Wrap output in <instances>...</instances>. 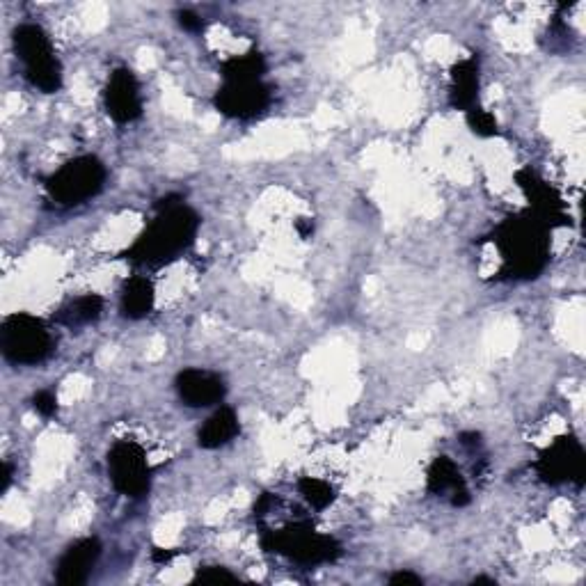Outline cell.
Returning a JSON list of instances; mask_svg holds the SVG:
<instances>
[{
    "label": "cell",
    "mask_w": 586,
    "mask_h": 586,
    "mask_svg": "<svg viewBox=\"0 0 586 586\" xmlns=\"http://www.w3.org/2000/svg\"><path fill=\"white\" fill-rule=\"evenodd\" d=\"M472 584H493L495 586L497 582L493 580V577H474Z\"/></svg>",
    "instance_id": "cell-31"
},
{
    "label": "cell",
    "mask_w": 586,
    "mask_h": 586,
    "mask_svg": "<svg viewBox=\"0 0 586 586\" xmlns=\"http://www.w3.org/2000/svg\"><path fill=\"white\" fill-rule=\"evenodd\" d=\"M516 184L529 200V211L543 220L550 229L570 225V216L566 213L564 200L548 181H543L532 168L516 172Z\"/></svg>",
    "instance_id": "cell-10"
},
{
    "label": "cell",
    "mask_w": 586,
    "mask_h": 586,
    "mask_svg": "<svg viewBox=\"0 0 586 586\" xmlns=\"http://www.w3.org/2000/svg\"><path fill=\"white\" fill-rule=\"evenodd\" d=\"M467 126H470L472 133H477L479 138H493L500 133V126H497L495 117L479 106L467 110Z\"/></svg>",
    "instance_id": "cell-21"
},
{
    "label": "cell",
    "mask_w": 586,
    "mask_h": 586,
    "mask_svg": "<svg viewBox=\"0 0 586 586\" xmlns=\"http://www.w3.org/2000/svg\"><path fill=\"white\" fill-rule=\"evenodd\" d=\"M461 445L465 447V449H470V451H477V449H481V435L479 433H463L461 435Z\"/></svg>",
    "instance_id": "cell-27"
},
{
    "label": "cell",
    "mask_w": 586,
    "mask_h": 586,
    "mask_svg": "<svg viewBox=\"0 0 586 586\" xmlns=\"http://www.w3.org/2000/svg\"><path fill=\"white\" fill-rule=\"evenodd\" d=\"M296 229H298V234L303 236V239H307V236H312V232H314V223L307 218H300V220H296Z\"/></svg>",
    "instance_id": "cell-29"
},
{
    "label": "cell",
    "mask_w": 586,
    "mask_h": 586,
    "mask_svg": "<svg viewBox=\"0 0 586 586\" xmlns=\"http://www.w3.org/2000/svg\"><path fill=\"white\" fill-rule=\"evenodd\" d=\"M429 493L431 495H449L451 506L456 509H463L472 502L470 490H467V483L463 474L458 472L456 463L451 461L449 456H438L429 467Z\"/></svg>",
    "instance_id": "cell-14"
},
{
    "label": "cell",
    "mask_w": 586,
    "mask_h": 586,
    "mask_svg": "<svg viewBox=\"0 0 586 586\" xmlns=\"http://www.w3.org/2000/svg\"><path fill=\"white\" fill-rule=\"evenodd\" d=\"M14 51H17V58L23 62L30 85L46 94L60 90L62 65L42 26H37V23H21L14 30Z\"/></svg>",
    "instance_id": "cell-4"
},
{
    "label": "cell",
    "mask_w": 586,
    "mask_h": 586,
    "mask_svg": "<svg viewBox=\"0 0 586 586\" xmlns=\"http://www.w3.org/2000/svg\"><path fill=\"white\" fill-rule=\"evenodd\" d=\"M172 554H174V552H168V550L156 548L152 557H154V561H158V564H161V561H170V559H172Z\"/></svg>",
    "instance_id": "cell-30"
},
{
    "label": "cell",
    "mask_w": 586,
    "mask_h": 586,
    "mask_svg": "<svg viewBox=\"0 0 586 586\" xmlns=\"http://www.w3.org/2000/svg\"><path fill=\"white\" fill-rule=\"evenodd\" d=\"M534 470L543 483L548 486H561V483H575L584 486L586 477V454L582 442L575 435H561L538 454Z\"/></svg>",
    "instance_id": "cell-7"
},
{
    "label": "cell",
    "mask_w": 586,
    "mask_h": 586,
    "mask_svg": "<svg viewBox=\"0 0 586 586\" xmlns=\"http://www.w3.org/2000/svg\"><path fill=\"white\" fill-rule=\"evenodd\" d=\"M101 557V541L97 536H87L76 541L67 552L62 554L58 573H55V580L62 586H81L90 577L94 564H97Z\"/></svg>",
    "instance_id": "cell-13"
},
{
    "label": "cell",
    "mask_w": 586,
    "mask_h": 586,
    "mask_svg": "<svg viewBox=\"0 0 586 586\" xmlns=\"http://www.w3.org/2000/svg\"><path fill=\"white\" fill-rule=\"evenodd\" d=\"M101 312H104V298H101L99 293H85V296L71 300L69 305L62 307V310L55 314V321L67 328H81L87 326V323L97 321Z\"/></svg>",
    "instance_id": "cell-18"
},
{
    "label": "cell",
    "mask_w": 586,
    "mask_h": 586,
    "mask_svg": "<svg viewBox=\"0 0 586 586\" xmlns=\"http://www.w3.org/2000/svg\"><path fill=\"white\" fill-rule=\"evenodd\" d=\"M493 241L504 259L502 277L536 280L550 261V227L532 211L513 213L495 229Z\"/></svg>",
    "instance_id": "cell-2"
},
{
    "label": "cell",
    "mask_w": 586,
    "mask_h": 586,
    "mask_svg": "<svg viewBox=\"0 0 586 586\" xmlns=\"http://www.w3.org/2000/svg\"><path fill=\"white\" fill-rule=\"evenodd\" d=\"M239 433L241 424L234 410L220 408L204 422L200 433H197V442H200L202 449H218L227 445V442H232Z\"/></svg>",
    "instance_id": "cell-16"
},
{
    "label": "cell",
    "mask_w": 586,
    "mask_h": 586,
    "mask_svg": "<svg viewBox=\"0 0 586 586\" xmlns=\"http://www.w3.org/2000/svg\"><path fill=\"white\" fill-rule=\"evenodd\" d=\"M264 74H266V60L264 55L257 51L236 55V58H229L223 65L225 81H261V76Z\"/></svg>",
    "instance_id": "cell-19"
},
{
    "label": "cell",
    "mask_w": 586,
    "mask_h": 586,
    "mask_svg": "<svg viewBox=\"0 0 586 586\" xmlns=\"http://www.w3.org/2000/svg\"><path fill=\"white\" fill-rule=\"evenodd\" d=\"M179 399L190 408H207L213 403L223 401L227 394L225 380L213 371L204 369H184L174 380Z\"/></svg>",
    "instance_id": "cell-12"
},
{
    "label": "cell",
    "mask_w": 586,
    "mask_h": 586,
    "mask_svg": "<svg viewBox=\"0 0 586 586\" xmlns=\"http://www.w3.org/2000/svg\"><path fill=\"white\" fill-rule=\"evenodd\" d=\"M273 504H277V497H273L271 493H264L259 497V502L255 504V513H257V516H264V513L271 509Z\"/></svg>",
    "instance_id": "cell-26"
},
{
    "label": "cell",
    "mask_w": 586,
    "mask_h": 586,
    "mask_svg": "<svg viewBox=\"0 0 586 586\" xmlns=\"http://www.w3.org/2000/svg\"><path fill=\"white\" fill-rule=\"evenodd\" d=\"M104 104L106 113L113 117L117 124H131L142 115L140 85L131 69L120 67L110 74L104 92Z\"/></svg>",
    "instance_id": "cell-11"
},
{
    "label": "cell",
    "mask_w": 586,
    "mask_h": 586,
    "mask_svg": "<svg viewBox=\"0 0 586 586\" xmlns=\"http://www.w3.org/2000/svg\"><path fill=\"white\" fill-rule=\"evenodd\" d=\"M156 211L158 216L122 255L124 259L133 261V264H170L172 259H177L195 241L197 229H200V216L186 207L179 195L161 197L156 202Z\"/></svg>",
    "instance_id": "cell-1"
},
{
    "label": "cell",
    "mask_w": 586,
    "mask_h": 586,
    "mask_svg": "<svg viewBox=\"0 0 586 586\" xmlns=\"http://www.w3.org/2000/svg\"><path fill=\"white\" fill-rule=\"evenodd\" d=\"M195 582H204V584H216V582H236V575L229 573L223 566H204L197 570Z\"/></svg>",
    "instance_id": "cell-22"
},
{
    "label": "cell",
    "mask_w": 586,
    "mask_h": 586,
    "mask_svg": "<svg viewBox=\"0 0 586 586\" xmlns=\"http://www.w3.org/2000/svg\"><path fill=\"white\" fill-rule=\"evenodd\" d=\"M261 548L266 552L282 554V557L303 566L332 564V561L342 557V545H339L337 538L319 534L312 527V522L307 520L293 522L280 532H264L261 534Z\"/></svg>",
    "instance_id": "cell-3"
},
{
    "label": "cell",
    "mask_w": 586,
    "mask_h": 586,
    "mask_svg": "<svg viewBox=\"0 0 586 586\" xmlns=\"http://www.w3.org/2000/svg\"><path fill=\"white\" fill-rule=\"evenodd\" d=\"M108 474L117 493L126 497H142L149 493V465L145 449L133 440L115 442L108 451Z\"/></svg>",
    "instance_id": "cell-8"
},
{
    "label": "cell",
    "mask_w": 586,
    "mask_h": 586,
    "mask_svg": "<svg viewBox=\"0 0 586 586\" xmlns=\"http://www.w3.org/2000/svg\"><path fill=\"white\" fill-rule=\"evenodd\" d=\"M298 490L300 495L310 502L314 509H326L332 502H335V490H332L330 483L314 479V477H303L298 481Z\"/></svg>",
    "instance_id": "cell-20"
},
{
    "label": "cell",
    "mask_w": 586,
    "mask_h": 586,
    "mask_svg": "<svg viewBox=\"0 0 586 586\" xmlns=\"http://www.w3.org/2000/svg\"><path fill=\"white\" fill-rule=\"evenodd\" d=\"M0 348L12 364H42L53 353L55 342L42 319L21 312L3 321Z\"/></svg>",
    "instance_id": "cell-6"
},
{
    "label": "cell",
    "mask_w": 586,
    "mask_h": 586,
    "mask_svg": "<svg viewBox=\"0 0 586 586\" xmlns=\"http://www.w3.org/2000/svg\"><path fill=\"white\" fill-rule=\"evenodd\" d=\"M106 184V165L97 156L71 158L46 179V193L58 207H81L97 197Z\"/></svg>",
    "instance_id": "cell-5"
},
{
    "label": "cell",
    "mask_w": 586,
    "mask_h": 586,
    "mask_svg": "<svg viewBox=\"0 0 586 586\" xmlns=\"http://www.w3.org/2000/svg\"><path fill=\"white\" fill-rule=\"evenodd\" d=\"M154 300V284L142 275L131 277L122 289V314L131 321L145 319L154 310Z\"/></svg>",
    "instance_id": "cell-17"
},
{
    "label": "cell",
    "mask_w": 586,
    "mask_h": 586,
    "mask_svg": "<svg viewBox=\"0 0 586 586\" xmlns=\"http://www.w3.org/2000/svg\"><path fill=\"white\" fill-rule=\"evenodd\" d=\"M12 477H14V467L12 463H3V483H0V495H5L7 490L12 486Z\"/></svg>",
    "instance_id": "cell-28"
},
{
    "label": "cell",
    "mask_w": 586,
    "mask_h": 586,
    "mask_svg": "<svg viewBox=\"0 0 586 586\" xmlns=\"http://www.w3.org/2000/svg\"><path fill=\"white\" fill-rule=\"evenodd\" d=\"M479 97V60L467 58L451 67L449 104L456 110H470L477 106Z\"/></svg>",
    "instance_id": "cell-15"
},
{
    "label": "cell",
    "mask_w": 586,
    "mask_h": 586,
    "mask_svg": "<svg viewBox=\"0 0 586 586\" xmlns=\"http://www.w3.org/2000/svg\"><path fill=\"white\" fill-rule=\"evenodd\" d=\"M392 586H401V584H424V580L415 573H408V570H399L390 577Z\"/></svg>",
    "instance_id": "cell-25"
},
{
    "label": "cell",
    "mask_w": 586,
    "mask_h": 586,
    "mask_svg": "<svg viewBox=\"0 0 586 586\" xmlns=\"http://www.w3.org/2000/svg\"><path fill=\"white\" fill-rule=\"evenodd\" d=\"M271 104V87L264 81H225L213 97L218 113L232 120H252Z\"/></svg>",
    "instance_id": "cell-9"
},
{
    "label": "cell",
    "mask_w": 586,
    "mask_h": 586,
    "mask_svg": "<svg viewBox=\"0 0 586 586\" xmlns=\"http://www.w3.org/2000/svg\"><path fill=\"white\" fill-rule=\"evenodd\" d=\"M33 408L37 410L39 415L49 419L53 415H58V399H55L53 392L42 390V392H37L33 397Z\"/></svg>",
    "instance_id": "cell-23"
},
{
    "label": "cell",
    "mask_w": 586,
    "mask_h": 586,
    "mask_svg": "<svg viewBox=\"0 0 586 586\" xmlns=\"http://www.w3.org/2000/svg\"><path fill=\"white\" fill-rule=\"evenodd\" d=\"M177 21H179V26L186 30V33H200V30L204 28V21L190 10H179Z\"/></svg>",
    "instance_id": "cell-24"
}]
</instances>
